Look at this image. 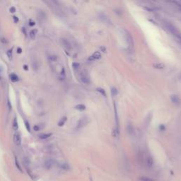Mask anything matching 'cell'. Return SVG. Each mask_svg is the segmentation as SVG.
<instances>
[{"label":"cell","instance_id":"52a82bcc","mask_svg":"<svg viewBox=\"0 0 181 181\" xmlns=\"http://www.w3.org/2000/svg\"><path fill=\"white\" fill-rule=\"evenodd\" d=\"M101 58V54L100 52H95L88 59L89 61H93L95 59H99Z\"/></svg>","mask_w":181,"mask_h":181},{"label":"cell","instance_id":"d590c367","mask_svg":"<svg viewBox=\"0 0 181 181\" xmlns=\"http://www.w3.org/2000/svg\"><path fill=\"white\" fill-rule=\"evenodd\" d=\"M100 49L101 50V51H102V52H105V50H106L105 47H103V46L100 47Z\"/></svg>","mask_w":181,"mask_h":181},{"label":"cell","instance_id":"f546056e","mask_svg":"<svg viewBox=\"0 0 181 181\" xmlns=\"http://www.w3.org/2000/svg\"><path fill=\"white\" fill-rule=\"evenodd\" d=\"M159 130L161 131H164L166 130V127L164 126V125H159Z\"/></svg>","mask_w":181,"mask_h":181},{"label":"cell","instance_id":"f35d334b","mask_svg":"<svg viewBox=\"0 0 181 181\" xmlns=\"http://www.w3.org/2000/svg\"><path fill=\"white\" fill-rule=\"evenodd\" d=\"M0 79H1V77H0Z\"/></svg>","mask_w":181,"mask_h":181},{"label":"cell","instance_id":"44dd1931","mask_svg":"<svg viewBox=\"0 0 181 181\" xmlns=\"http://www.w3.org/2000/svg\"><path fill=\"white\" fill-rule=\"evenodd\" d=\"M15 164H16V168L19 169V171H21V172H22V169H21V166H20V164H19V161H18V159H17V158L16 157H15Z\"/></svg>","mask_w":181,"mask_h":181},{"label":"cell","instance_id":"d6986e66","mask_svg":"<svg viewBox=\"0 0 181 181\" xmlns=\"http://www.w3.org/2000/svg\"><path fill=\"white\" fill-rule=\"evenodd\" d=\"M111 93H112V96H115L117 95V93H118V91H117V89H116L115 87H112L111 89Z\"/></svg>","mask_w":181,"mask_h":181},{"label":"cell","instance_id":"ffe728a7","mask_svg":"<svg viewBox=\"0 0 181 181\" xmlns=\"http://www.w3.org/2000/svg\"><path fill=\"white\" fill-rule=\"evenodd\" d=\"M133 130H134V129H133V127L132 126L131 124H128L127 125V132H128V133L129 134H132L133 132Z\"/></svg>","mask_w":181,"mask_h":181},{"label":"cell","instance_id":"4dcf8cb0","mask_svg":"<svg viewBox=\"0 0 181 181\" xmlns=\"http://www.w3.org/2000/svg\"><path fill=\"white\" fill-rule=\"evenodd\" d=\"M12 18H13V20H14V23H18V21H19V18H18V17H16V16H13Z\"/></svg>","mask_w":181,"mask_h":181},{"label":"cell","instance_id":"7c38bea8","mask_svg":"<svg viewBox=\"0 0 181 181\" xmlns=\"http://www.w3.org/2000/svg\"><path fill=\"white\" fill-rule=\"evenodd\" d=\"M52 136V133H47V134H41L39 135V138L41 139H46Z\"/></svg>","mask_w":181,"mask_h":181},{"label":"cell","instance_id":"7a4b0ae2","mask_svg":"<svg viewBox=\"0 0 181 181\" xmlns=\"http://www.w3.org/2000/svg\"><path fill=\"white\" fill-rule=\"evenodd\" d=\"M166 27L168 28V30L173 34L175 36H176L177 38H180V33H179V32L177 31V30L172 25V24H170V23H166Z\"/></svg>","mask_w":181,"mask_h":181},{"label":"cell","instance_id":"74e56055","mask_svg":"<svg viewBox=\"0 0 181 181\" xmlns=\"http://www.w3.org/2000/svg\"><path fill=\"white\" fill-rule=\"evenodd\" d=\"M5 40L4 38H2V39H1V41L3 42V43H6V42H7V41H6V40Z\"/></svg>","mask_w":181,"mask_h":181},{"label":"cell","instance_id":"836d02e7","mask_svg":"<svg viewBox=\"0 0 181 181\" xmlns=\"http://www.w3.org/2000/svg\"><path fill=\"white\" fill-rule=\"evenodd\" d=\"M9 12H11V13H14L16 12V9L15 7H12L9 9Z\"/></svg>","mask_w":181,"mask_h":181},{"label":"cell","instance_id":"8d00e7d4","mask_svg":"<svg viewBox=\"0 0 181 181\" xmlns=\"http://www.w3.org/2000/svg\"><path fill=\"white\" fill-rule=\"evenodd\" d=\"M23 69L25 70H28V68L27 65H24L23 66Z\"/></svg>","mask_w":181,"mask_h":181},{"label":"cell","instance_id":"8992f818","mask_svg":"<svg viewBox=\"0 0 181 181\" xmlns=\"http://www.w3.org/2000/svg\"><path fill=\"white\" fill-rule=\"evenodd\" d=\"M80 79H81V81L85 84H89L90 83H91V81H90V79H89V77L86 75V74H85L84 73H81V77H80Z\"/></svg>","mask_w":181,"mask_h":181},{"label":"cell","instance_id":"6da1fadb","mask_svg":"<svg viewBox=\"0 0 181 181\" xmlns=\"http://www.w3.org/2000/svg\"><path fill=\"white\" fill-rule=\"evenodd\" d=\"M124 36H125V38L126 40V42H127L128 45L130 47H132L133 46V38H132V36L130 33V32L127 30H124Z\"/></svg>","mask_w":181,"mask_h":181},{"label":"cell","instance_id":"3957f363","mask_svg":"<svg viewBox=\"0 0 181 181\" xmlns=\"http://www.w3.org/2000/svg\"><path fill=\"white\" fill-rule=\"evenodd\" d=\"M170 100L172 101V103L173 104L176 105H180L181 104V99L180 97L177 95L175 94H173L170 96Z\"/></svg>","mask_w":181,"mask_h":181},{"label":"cell","instance_id":"8fae6325","mask_svg":"<svg viewBox=\"0 0 181 181\" xmlns=\"http://www.w3.org/2000/svg\"><path fill=\"white\" fill-rule=\"evenodd\" d=\"M146 165L148 167H151V166H153V164H154V160H153V158H151V157H148L147 159H146Z\"/></svg>","mask_w":181,"mask_h":181},{"label":"cell","instance_id":"1f68e13d","mask_svg":"<svg viewBox=\"0 0 181 181\" xmlns=\"http://www.w3.org/2000/svg\"><path fill=\"white\" fill-rule=\"evenodd\" d=\"M62 168L63 169L67 170L69 169V166H68L67 164H66V163H64V164H62Z\"/></svg>","mask_w":181,"mask_h":181},{"label":"cell","instance_id":"4fadbf2b","mask_svg":"<svg viewBox=\"0 0 181 181\" xmlns=\"http://www.w3.org/2000/svg\"><path fill=\"white\" fill-rule=\"evenodd\" d=\"M12 127H13V130L16 131L19 128V125H18V122H17V119L14 117V119L13 120V125H12Z\"/></svg>","mask_w":181,"mask_h":181},{"label":"cell","instance_id":"277c9868","mask_svg":"<svg viewBox=\"0 0 181 181\" xmlns=\"http://www.w3.org/2000/svg\"><path fill=\"white\" fill-rule=\"evenodd\" d=\"M60 42H61V44L62 45V46L64 47L66 50H67L68 51H70V50H72V45H71L70 42H69L67 39L62 38L60 40Z\"/></svg>","mask_w":181,"mask_h":181},{"label":"cell","instance_id":"5b68a950","mask_svg":"<svg viewBox=\"0 0 181 181\" xmlns=\"http://www.w3.org/2000/svg\"><path fill=\"white\" fill-rule=\"evenodd\" d=\"M54 161L53 159H47L45 160V163H44V165H45V167L47 169H50V168H52L53 166L54 165Z\"/></svg>","mask_w":181,"mask_h":181},{"label":"cell","instance_id":"4316f807","mask_svg":"<svg viewBox=\"0 0 181 181\" xmlns=\"http://www.w3.org/2000/svg\"><path fill=\"white\" fill-rule=\"evenodd\" d=\"M60 75H61V77H65V68H64V67H62V70H61Z\"/></svg>","mask_w":181,"mask_h":181},{"label":"cell","instance_id":"d6a6232c","mask_svg":"<svg viewBox=\"0 0 181 181\" xmlns=\"http://www.w3.org/2000/svg\"><path fill=\"white\" fill-rule=\"evenodd\" d=\"M7 106H8V108H9V111H10V110H12V105H11V103H10V102H9V100H8V101H7Z\"/></svg>","mask_w":181,"mask_h":181},{"label":"cell","instance_id":"603a6c76","mask_svg":"<svg viewBox=\"0 0 181 181\" xmlns=\"http://www.w3.org/2000/svg\"><path fill=\"white\" fill-rule=\"evenodd\" d=\"M25 126L26 127V130H28V132H31V127H30V124L28 121H25Z\"/></svg>","mask_w":181,"mask_h":181},{"label":"cell","instance_id":"d4e9b609","mask_svg":"<svg viewBox=\"0 0 181 181\" xmlns=\"http://www.w3.org/2000/svg\"><path fill=\"white\" fill-rule=\"evenodd\" d=\"M79 63H78V62H74L73 64H72V67H73L74 69H78L79 67Z\"/></svg>","mask_w":181,"mask_h":181},{"label":"cell","instance_id":"e0dca14e","mask_svg":"<svg viewBox=\"0 0 181 181\" xmlns=\"http://www.w3.org/2000/svg\"><path fill=\"white\" fill-rule=\"evenodd\" d=\"M96 91L98 92H99L100 93H101V95H103V96H106V93L105 91V90L102 88H97Z\"/></svg>","mask_w":181,"mask_h":181},{"label":"cell","instance_id":"83f0119b","mask_svg":"<svg viewBox=\"0 0 181 181\" xmlns=\"http://www.w3.org/2000/svg\"><path fill=\"white\" fill-rule=\"evenodd\" d=\"M141 180L142 181H154V180H152L151 179H150V178H149V177H141Z\"/></svg>","mask_w":181,"mask_h":181},{"label":"cell","instance_id":"2e32d148","mask_svg":"<svg viewBox=\"0 0 181 181\" xmlns=\"http://www.w3.org/2000/svg\"><path fill=\"white\" fill-rule=\"evenodd\" d=\"M36 33H37V31L36 30H32V31H30L29 33V36L31 39H35V35H36Z\"/></svg>","mask_w":181,"mask_h":181},{"label":"cell","instance_id":"ba28073f","mask_svg":"<svg viewBox=\"0 0 181 181\" xmlns=\"http://www.w3.org/2000/svg\"><path fill=\"white\" fill-rule=\"evenodd\" d=\"M88 123V117H83V118H81L80 120H79V123H78V125H77V129H79V128H81V127H84L85 125H86Z\"/></svg>","mask_w":181,"mask_h":181},{"label":"cell","instance_id":"9c48e42d","mask_svg":"<svg viewBox=\"0 0 181 181\" xmlns=\"http://www.w3.org/2000/svg\"><path fill=\"white\" fill-rule=\"evenodd\" d=\"M14 142L15 143L16 145L17 146H20L21 144V136L20 134L19 133H16L14 136Z\"/></svg>","mask_w":181,"mask_h":181},{"label":"cell","instance_id":"ac0fdd59","mask_svg":"<svg viewBox=\"0 0 181 181\" xmlns=\"http://www.w3.org/2000/svg\"><path fill=\"white\" fill-rule=\"evenodd\" d=\"M66 121H67V117H62V119L59 120V122L58 123V125H59V127H61L62 125H64V124H65V123Z\"/></svg>","mask_w":181,"mask_h":181},{"label":"cell","instance_id":"7402d4cb","mask_svg":"<svg viewBox=\"0 0 181 181\" xmlns=\"http://www.w3.org/2000/svg\"><path fill=\"white\" fill-rule=\"evenodd\" d=\"M7 55L8 58L9 60H11L12 58V50H9L7 52Z\"/></svg>","mask_w":181,"mask_h":181},{"label":"cell","instance_id":"484cf974","mask_svg":"<svg viewBox=\"0 0 181 181\" xmlns=\"http://www.w3.org/2000/svg\"><path fill=\"white\" fill-rule=\"evenodd\" d=\"M33 130H35V132H38V131H40V127L38 125H35L33 126Z\"/></svg>","mask_w":181,"mask_h":181},{"label":"cell","instance_id":"9a60e30c","mask_svg":"<svg viewBox=\"0 0 181 181\" xmlns=\"http://www.w3.org/2000/svg\"><path fill=\"white\" fill-rule=\"evenodd\" d=\"M75 108L79 111H83L86 109V106L84 104H79L75 106Z\"/></svg>","mask_w":181,"mask_h":181},{"label":"cell","instance_id":"cb8c5ba5","mask_svg":"<svg viewBox=\"0 0 181 181\" xmlns=\"http://www.w3.org/2000/svg\"><path fill=\"white\" fill-rule=\"evenodd\" d=\"M49 59L51 60V61H55V60L57 59V56H56V55H50V57H49Z\"/></svg>","mask_w":181,"mask_h":181},{"label":"cell","instance_id":"e575fe53","mask_svg":"<svg viewBox=\"0 0 181 181\" xmlns=\"http://www.w3.org/2000/svg\"><path fill=\"white\" fill-rule=\"evenodd\" d=\"M16 52L19 53V54H21V53L22 52V49H21V47H18L17 50H16Z\"/></svg>","mask_w":181,"mask_h":181},{"label":"cell","instance_id":"30bf717a","mask_svg":"<svg viewBox=\"0 0 181 181\" xmlns=\"http://www.w3.org/2000/svg\"><path fill=\"white\" fill-rule=\"evenodd\" d=\"M153 67H154V68L157 69V70H163V69L165 68L166 65L163 63H159V62H158V63L153 64Z\"/></svg>","mask_w":181,"mask_h":181},{"label":"cell","instance_id":"5bb4252c","mask_svg":"<svg viewBox=\"0 0 181 181\" xmlns=\"http://www.w3.org/2000/svg\"><path fill=\"white\" fill-rule=\"evenodd\" d=\"M10 79H11V81L12 82H17V81H19V77L18 76L15 74H12L11 75H10Z\"/></svg>","mask_w":181,"mask_h":181},{"label":"cell","instance_id":"f1b7e54d","mask_svg":"<svg viewBox=\"0 0 181 181\" xmlns=\"http://www.w3.org/2000/svg\"><path fill=\"white\" fill-rule=\"evenodd\" d=\"M28 24H29V26H30L33 27V26H34L35 25V21H32V20H30V21H29V23H28Z\"/></svg>","mask_w":181,"mask_h":181}]
</instances>
